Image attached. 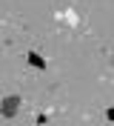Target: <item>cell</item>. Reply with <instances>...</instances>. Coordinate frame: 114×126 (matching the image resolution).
Masks as SVG:
<instances>
[{
	"instance_id": "cell-1",
	"label": "cell",
	"mask_w": 114,
	"mask_h": 126,
	"mask_svg": "<svg viewBox=\"0 0 114 126\" xmlns=\"http://www.w3.org/2000/svg\"><path fill=\"white\" fill-rule=\"evenodd\" d=\"M17 103H20V97H6V100H3V115H14Z\"/></svg>"
}]
</instances>
